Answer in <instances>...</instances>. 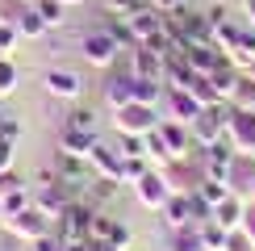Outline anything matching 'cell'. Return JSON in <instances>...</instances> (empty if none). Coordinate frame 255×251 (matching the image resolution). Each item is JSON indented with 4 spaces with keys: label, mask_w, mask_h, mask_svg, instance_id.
<instances>
[{
    "label": "cell",
    "mask_w": 255,
    "mask_h": 251,
    "mask_svg": "<svg viewBox=\"0 0 255 251\" xmlns=\"http://www.w3.org/2000/svg\"><path fill=\"white\" fill-rule=\"evenodd\" d=\"M76 50H80V59L88 63V67H97V71H109L113 63H118V55H122V42L109 34V29H84L80 34V42H76Z\"/></svg>",
    "instance_id": "1"
},
{
    "label": "cell",
    "mask_w": 255,
    "mask_h": 251,
    "mask_svg": "<svg viewBox=\"0 0 255 251\" xmlns=\"http://www.w3.org/2000/svg\"><path fill=\"white\" fill-rule=\"evenodd\" d=\"M92 214H97V205H88L84 197L67 201V209L55 218V235L63 243H84V239H92Z\"/></svg>",
    "instance_id": "2"
},
{
    "label": "cell",
    "mask_w": 255,
    "mask_h": 251,
    "mask_svg": "<svg viewBox=\"0 0 255 251\" xmlns=\"http://www.w3.org/2000/svg\"><path fill=\"white\" fill-rule=\"evenodd\" d=\"M84 88H88V84H84V76L76 67H59V63H55V67L42 71V92L55 97V101H80Z\"/></svg>",
    "instance_id": "3"
},
{
    "label": "cell",
    "mask_w": 255,
    "mask_h": 251,
    "mask_svg": "<svg viewBox=\"0 0 255 251\" xmlns=\"http://www.w3.org/2000/svg\"><path fill=\"white\" fill-rule=\"evenodd\" d=\"M4 226H8V235H13V239H21V243H38L42 235H50V230H55V222H50V218L42 214L34 201L21 209V214L4 218Z\"/></svg>",
    "instance_id": "4"
},
{
    "label": "cell",
    "mask_w": 255,
    "mask_h": 251,
    "mask_svg": "<svg viewBox=\"0 0 255 251\" xmlns=\"http://www.w3.org/2000/svg\"><path fill=\"white\" fill-rule=\"evenodd\" d=\"M159 126V109L155 105H122V109H113V130L118 134H146V130H155Z\"/></svg>",
    "instance_id": "5"
},
{
    "label": "cell",
    "mask_w": 255,
    "mask_h": 251,
    "mask_svg": "<svg viewBox=\"0 0 255 251\" xmlns=\"http://www.w3.org/2000/svg\"><path fill=\"white\" fill-rule=\"evenodd\" d=\"M197 113H201V101H197L188 88H167V84H163L159 118H172V122H184V126H193V118H197Z\"/></svg>",
    "instance_id": "6"
},
{
    "label": "cell",
    "mask_w": 255,
    "mask_h": 251,
    "mask_svg": "<svg viewBox=\"0 0 255 251\" xmlns=\"http://www.w3.org/2000/svg\"><path fill=\"white\" fill-rule=\"evenodd\" d=\"M226 138L239 155H255V113L251 109H235L230 105V118H226Z\"/></svg>",
    "instance_id": "7"
},
{
    "label": "cell",
    "mask_w": 255,
    "mask_h": 251,
    "mask_svg": "<svg viewBox=\"0 0 255 251\" xmlns=\"http://www.w3.org/2000/svg\"><path fill=\"white\" fill-rule=\"evenodd\" d=\"M159 138H163L167 146V155L172 159H193V151H197V142H193V130H188L184 122H172V118H159Z\"/></svg>",
    "instance_id": "8"
},
{
    "label": "cell",
    "mask_w": 255,
    "mask_h": 251,
    "mask_svg": "<svg viewBox=\"0 0 255 251\" xmlns=\"http://www.w3.org/2000/svg\"><path fill=\"white\" fill-rule=\"evenodd\" d=\"M126 71H130V76H142V80H163V59H159L146 42H134V46L126 50Z\"/></svg>",
    "instance_id": "9"
},
{
    "label": "cell",
    "mask_w": 255,
    "mask_h": 251,
    "mask_svg": "<svg viewBox=\"0 0 255 251\" xmlns=\"http://www.w3.org/2000/svg\"><path fill=\"white\" fill-rule=\"evenodd\" d=\"M134 197H138V205H146V209H155V214H159V209L167 205V197H172V188H167L163 172H159V167H151V172L134 184Z\"/></svg>",
    "instance_id": "10"
},
{
    "label": "cell",
    "mask_w": 255,
    "mask_h": 251,
    "mask_svg": "<svg viewBox=\"0 0 255 251\" xmlns=\"http://www.w3.org/2000/svg\"><path fill=\"white\" fill-rule=\"evenodd\" d=\"M184 59H188V67H193L197 76H214L222 63H226V55H222L214 42H197V46H188V50H184Z\"/></svg>",
    "instance_id": "11"
},
{
    "label": "cell",
    "mask_w": 255,
    "mask_h": 251,
    "mask_svg": "<svg viewBox=\"0 0 255 251\" xmlns=\"http://www.w3.org/2000/svg\"><path fill=\"white\" fill-rule=\"evenodd\" d=\"M101 92H105V105L109 109H122V105L134 101V76L130 71H109V80L101 84Z\"/></svg>",
    "instance_id": "12"
},
{
    "label": "cell",
    "mask_w": 255,
    "mask_h": 251,
    "mask_svg": "<svg viewBox=\"0 0 255 251\" xmlns=\"http://www.w3.org/2000/svg\"><path fill=\"white\" fill-rule=\"evenodd\" d=\"M159 172H163V180H167L172 193H193V188L201 184V172H197V167H188V159H172V163L159 167Z\"/></svg>",
    "instance_id": "13"
},
{
    "label": "cell",
    "mask_w": 255,
    "mask_h": 251,
    "mask_svg": "<svg viewBox=\"0 0 255 251\" xmlns=\"http://www.w3.org/2000/svg\"><path fill=\"white\" fill-rule=\"evenodd\" d=\"M126 25H130V38H134V42H151L159 29H163V13L146 4V8H138V13L126 17Z\"/></svg>",
    "instance_id": "14"
},
{
    "label": "cell",
    "mask_w": 255,
    "mask_h": 251,
    "mask_svg": "<svg viewBox=\"0 0 255 251\" xmlns=\"http://www.w3.org/2000/svg\"><path fill=\"white\" fill-rule=\"evenodd\" d=\"M88 163H92V172H97V176L122 180V151H118V146H109V142L97 138V146H92V155H88Z\"/></svg>",
    "instance_id": "15"
},
{
    "label": "cell",
    "mask_w": 255,
    "mask_h": 251,
    "mask_svg": "<svg viewBox=\"0 0 255 251\" xmlns=\"http://www.w3.org/2000/svg\"><path fill=\"white\" fill-rule=\"evenodd\" d=\"M159 214H163L167 230H176V226H197V218H193V201H188V193H172V197H167V205L159 209Z\"/></svg>",
    "instance_id": "16"
},
{
    "label": "cell",
    "mask_w": 255,
    "mask_h": 251,
    "mask_svg": "<svg viewBox=\"0 0 255 251\" xmlns=\"http://www.w3.org/2000/svg\"><path fill=\"white\" fill-rule=\"evenodd\" d=\"M118 193H122V180H109V176H92L88 188H84V201L97 205V209H105L109 201H118Z\"/></svg>",
    "instance_id": "17"
},
{
    "label": "cell",
    "mask_w": 255,
    "mask_h": 251,
    "mask_svg": "<svg viewBox=\"0 0 255 251\" xmlns=\"http://www.w3.org/2000/svg\"><path fill=\"white\" fill-rule=\"evenodd\" d=\"M92 146H97V134L92 130H71V126L59 130V151H71V155H80V159H88Z\"/></svg>",
    "instance_id": "18"
},
{
    "label": "cell",
    "mask_w": 255,
    "mask_h": 251,
    "mask_svg": "<svg viewBox=\"0 0 255 251\" xmlns=\"http://www.w3.org/2000/svg\"><path fill=\"white\" fill-rule=\"evenodd\" d=\"M159 251H205V247H201V230H197V226H176V230H167Z\"/></svg>",
    "instance_id": "19"
},
{
    "label": "cell",
    "mask_w": 255,
    "mask_h": 251,
    "mask_svg": "<svg viewBox=\"0 0 255 251\" xmlns=\"http://www.w3.org/2000/svg\"><path fill=\"white\" fill-rule=\"evenodd\" d=\"M243 205H247V201H243L239 193H230L226 201L214 205V222H218L222 230H239V222H243Z\"/></svg>",
    "instance_id": "20"
},
{
    "label": "cell",
    "mask_w": 255,
    "mask_h": 251,
    "mask_svg": "<svg viewBox=\"0 0 255 251\" xmlns=\"http://www.w3.org/2000/svg\"><path fill=\"white\" fill-rule=\"evenodd\" d=\"M188 92L201 101V109H218V105H226V97L214 88V80H209V76H197L193 84H188Z\"/></svg>",
    "instance_id": "21"
},
{
    "label": "cell",
    "mask_w": 255,
    "mask_h": 251,
    "mask_svg": "<svg viewBox=\"0 0 255 251\" xmlns=\"http://www.w3.org/2000/svg\"><path fill=\"white\" fill-rule=\"evenodd\" d=\"M17 29H21V38H25V42H38V38H46V34H50V29H46V21L38 17V8H34V4H29L25 13L17 17Z\"/></svg>",
    "instance_id": "22"
},
{
    "label": "cell",
    "mask_w": 255,
    "mask_h": 251,
    "mask_svg": "<svg viewBox=\"0 0 255 251\" xmlns=\"http://www.w3.org/2000/svg\"><path fill=\"white\" fill-rule=\"evenodd\" d=\"M29 4L38 8V17L46 21V29H63V21H67V4L63 0H29Z\"/></svg>",
    "instance_id": "23"
},
{
    "label": "cell",
    "mask_w": 255,
    "mask_h": 251,
    "mask_svg": "<svg viewBox=\"0 0 255 251\" xmlns=\"http://www.w3.org/2000/svg\"><path fill=\"white\" fill-rule=\"evenodd\" d=\"M151 167H155V163L146 159V155H122V184H130V188H134L146 172H151Z\"/></svg>",
    "instance_id": "24"
},
{
    "label": "cell",
    "mask_w": 255,
    "mask_h": 251,
    "mask_svg": "<svg viewBox=\"0 0 255 251\" xmlns=\"http://www.w3.org/2000/svg\"><path fill=\"white\" fill-rule=\"evenodd\" d=\"M134 101H138V105H155V109H159V101H163V80H142V76H134Z\"/></svg>",
    "instance_id": "25"
},
{
    "label": "cell",
    "mask_w": 255,
    "mask_h": 251,
    "mask_svg": "<svg viewBox=\"0 0 255 251\" xmlns=\"http://www.w3.org/2000/svg\"><path fill=\"white\" fill-rule=\"evenodd\" d=\"M197 230H201V247H205V251H222V247H226V230H222L214 218H205Z\"/></svg>",
    "instance_id": "26"
},
{
    "label": "cell",
    "mask_w": 255,
    "mask_h": 251,
    "mask_svg": "<svg viewBox=\"0 0 255 251\" xmlns=\"http://www.w3.org/2000/svg\"><path fill=\"white\" fill-rule=\"evenodd\" d=\"M142 142H146V159H151L155 167L172 163V155H167V146H163V138H159V130H146V134H142Z\"/></svg>",
    "instance_id": "27"
},
{
    "label": "cell",
    "mask_w": 255,
    "mask_h": 251,
    "mask_svg": "<svg viewBox=\"0 0 255 251\" xmlns=\"http://www.w3.org/2000/svg\"><path fill=\"white\" fill-rule=\"evenodd\" d=\"M17 84H21L17 63H13V59H0V101H4V97H13V92H17Z\"/></svg>",
    "instance_id": "28"
},
{
    "label": "cell",
    "mask_w": 255,
    "mask_h": 251,
    "mask_svg": "<svg viewBox=\"0 0 255 251\" xmlns=\"http://www.w3.org/2000/svg\"><path fill=\"white\" fill-rule=\"evenodd\" d=\"M105 243H113L118 251H130V243H134V230L122 222V218H113V226H109V239Z\"/></svg>",
    "instance_id": "29"
},
{
    "label": "cell",
    "mask_w": 255,
    "mask_h": 251,
    "mask_svg": "<svg viewBox=\"0 0 255 251\" xmlns=\"http://www.w3.org/2000/svg\"><path fill=\"white\" fill-rule=\"evenodd\" d=\"M101 4H105L109 17H130V13H138V8H146L151 0H101Z\"/></svg>",
    "instance_id": "30"
},
{
    "label": "cell",
    "mask_w": 255,
    "mask_h": 251,
    "mask_svg": "<svg viewBox=\"0 0 255 251\" xmlns=\"http://www.w3.org/2000/svg\"><path fill=\"white\" fill-rule=\"evenodd\" d=\"M63 126H71V130H92V134H97V109H71Z\"/></svg>",
    "instance_id": "31"
},
{
    "label": "cell",
    "mask_w": 255,
    "mask_h": 251,
    "mask_svg": "<svg viewBox=\"0 0 255 251\" xmlns=\"http://www.w3.org/2000/svg\"><path fill=\"white\" fill-rule=\"evenodd\" d=\"M197 193L205 197L209 205H218V201H226V197H230V184H222V180H201V184H197Z\"/></svg>",
    "instance_id": "32"
},
{
    "label": "cell",
    "mask_w": 255,
    "mask_h": 251,
    "mask_svg": "<svg viewBox=\"0 0 255 251\" xmlns=\"http://www.w3.org/2000/svg\"><path fill=\"white\" fill-rule=\"evenodd\" d=\"M0 201H4V218H13V214H21V209H25L29 201H34V197H29L25 188H13V193H4Z\"/></svg>",
    "instance_id": "33"
},
{
    "label": "cell",
    "mask_w": 255,
    "mask_h": 251,
    "mask_svg": "<svg viewBox=\"0 0 255 251\" xmlns=\"http://www.w3.org/2000/svg\"><path fill=\"white\" fill-rule=\"evenodd\" d=\"M222 251H255V239L247 235V230H226V247H222Z\"/></svg>",
    "instance_id": "34"
},
{
    "label": "cell",
    "mask_w": 255,
    "mask_h": 251,
    "mask_svg": "<svg viewBox=\"0 0 255 251\" xmlns=\"http://www.w3.org/2000/svg\"><path fill=\"white\" fill-rule=\"evenodd\" d=\"M21 42H25V38H21V29H17V25H4V21H0V50H4L8 59H13V50L21 46Z\"/></svg>",
    "instance_id": "35"
},
{
    "label": "cell",
    "mask_w": 255,
    "mask_h": 251,
    "mask_svg": "<svg viewBox=\"0 0 255 251\" xmlns=\"http://www.w3.org/2000/svg\"><path fill=\"white\" fill-rule=\"evenodd\" d=\"M105 29H109V34L122 42V50H130V46H134V38H130V25H126V17H109V25H105Z\"/></svg>",
    "instance_id": "36"
},
{
    "label": "cell",
    "mask_w": 255,
    "mask_h": 251,
    "mask_svg": "<svg viewBox=\"0 0 255 251\" xmlns=\"http://www.w3.org/2000/svg\"><path fill=\"white\" fill-rule=\"evenodd\" d=\"M118 151H122V155H146L142 134H118Z\"/></svg>",
    "instance_id": "37"
},
{
    "label": "cell",
    "mask_w": 255,
    "mask_h": 251,
    "mask_svg": "<svg viewBox=\"0 0 255 251\" xmlns=\"http://www.w3.org/2000/svg\"><path fill=\"white\" fill-rule=\"evenodd\" d=\"M21 134H25V126H21V118H13V113H8V118L0 122V138H8V142H21Z\"/></svg>",
    "instance_id": "38"
},
{
    "label": "cell",
    "mask_w": 255,
    "mask_h": 251,
    "mask_svg": "<svg viewBox=\"0 0 255 251\" xmlns=\"http://www.w3.org/2000/svg\"><path fill=\"white\" fill-rule=\"evenodd\" d=\"M13 188H25V180H21L13 167H8V172H0V197H4V193H13Z\"/></svg>",
    "instance_id": "39"
},
{
    "label": "cell",
    "mask_w": 255,
    "mask_h": 251,
    "mask_svg": "<svg viewBox=\"0 0 255 251\" xmlns=\"http://www.w3.org/2000/svg\"><path fill=\"white\" fill-rule=\"evenodd\" d=\"M13 155H17V142L0 138V172H8V167H13Z\"/></svg>",
    "instance_id": "40"
},
{
    "label": "cell",
    "mask_w": 255,
    "mask_h": 251,
    "mask_svg": "<svg viewBox=\"0 0 255 251\" xmlns=\"http://www.w3.org/2000/svg\"><path fill=\"white\" fill-rule=\"evenodd\" d=\"M239 226L255 239V201H247V205H243V222H239Z\"/></svg>",
    "instance_id": "41"
},
{
    "label": "cell",
    "mask_w": 255,
    "mask_h": 251,
    "mask_svg": "<svg viewBox=\"0 0 255 251\" xmlns=\"http://www.w3.org/2000/svg\"><path fill=\"white\" fill-rule=\"evenodd\" d=\"M239 4H243V17H247L251 25H255V0H239Z\"/></svg>",
    "instance_id": "42"
},
{
    "label": "cell",
    "mask_w": 255,
    "mask_h": 251,
    "mask_svg": "<svg viewBox=\"0 0 255 251\" xmlns=\"http://www.w3.org/2000/svg\"><path fill=\"white\" fill-rule=\"evenodd\" d=\"M63 4H67V8H80V4H88V0H63Z\"/></svg>",
    "instance_id": "43"
},
{
    "label": "cell",
    "mask_w": 255,
    "mask_h": 251,
    "mask_svg": "<svg viewBox=\"0 0 255 251\" xmlns=\"http://www.w3.org/2000/svg\"><path fill=\"white\" fill-rule=\"evenodd\" d=\"M247 76H251V80H255V63H251V67H247Z\"/></svg>",
    "instance_id": "44"
},
{
    "label": "cell",
    "mask_w": 255,
    "mask_h": 251,
    "mask_svg": "<svg viewBox=\"0 0 255 251\" xmlns=\"http://www.w3.org/2000/svg\"><path fill=\"white\" fill-rule=\"evenodd\" d=\"M4 118H8V113H4V105H0V122H4Z\"/></svg>",
    "instance_id": "45"
},
{
    "label": "cell",
    "mask_w": 255,
    "mask_h": 251,
    "mask_svg": "<svg viewBox=\"0 0 255 251\" xmlns=\"http://www.w3.org/2000/svg\"><path fill=\"white\" fill-rule=\"evenodd\" d=\"M251 201H255V180H251Z\"/></svg>",
    "instance_id": "46"
},
{
    "label": "cell",
    "mask_w": 255,
    "mask_h": 251,
    "mask_svg": "<svg viewBox=\"0 0 255 251\" xmlns=\"http://www.w3.org/2000/svg\"><path fill=\"white\" fill-rule=\"evenodd\" d=\"M0 59H8V55H4V50H0Z\"/></svg>",
    "instance_id": "47"
},
{
    "label": "cell",
    "mask_w": 255,
    "mask_h": 251,
    "mask_svg": "<svg viewBox=\"0 0 255 251\" xmlns=\"http://www.w3.org/2000/svg\"><path fill=\"white\" fill-rule=\"evenodd\" d=\"M25 251H38V247H25Z\"/></svg>",
    "instance_id": "48"
}]
</instances>
